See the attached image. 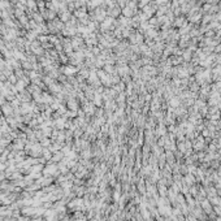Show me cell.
Here are the masks:
<instances>
[{
    "label": "cell",
    "instance_id": "obj_1",
    "mask_svg": "<svg viewBox=\"0 0 221 221\" xmlns=\"http://www.w3.org/2000/svg\"><path fill=\"white\" fill-rule=\"evenodd\" d=\"M147 2H150V0H142V2H141V4H146Z\"/></svg>",
    "mask_w": 221,
    "mask_h": 221
}]
</instances>
